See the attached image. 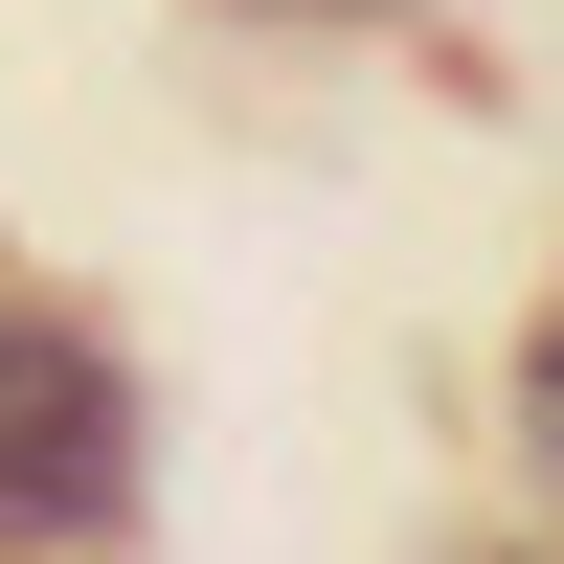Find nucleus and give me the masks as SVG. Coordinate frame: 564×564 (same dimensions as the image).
Wrapping results in <instances>:
<instances>
[{"label":"nucleus","instance_id":"f257e3e1","mask_svg":"<svg viewBox=\"0 0 564 564\" xmlns=\"http://www.w3.org/2000/svg\"><path fill=\"white\" fill-rule=\"evenodd\" d=\"M135 520V384L68 339V316L0 294V564H68Z\"/></svg>","mask_w":564,"mask_h":564},{"label":"nucleus","instance_id":"f03ea898","mask_svg":"<svg viewBox=\"0 0 564 564\" xmlns=\"http://www.w3.org/2000/svg\"><path fill=\"white\" fill-rule=\"evenodd\" d=\"M520 475L564 497V294H542V339H520Z\"/></svg>","mask_w":564,"mask_h":564},{"label":"nucleus","instance_id":"7ed1b4c3","mask_svg":"<svg viewBox=\"0 0 564 564\" xmlns=\"http://www.w3.org/2000/svg\"><path fill=\"white\" fill-rule=\"evenodd\" d=\"M316 23H406V0H316Z\"/></svg>","mask_w":564,"mask_h":564}]
</instances>
